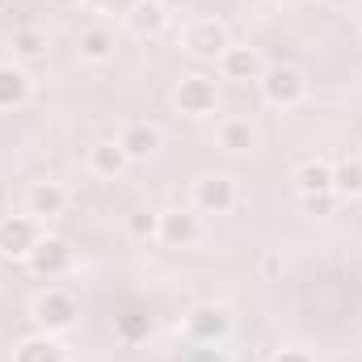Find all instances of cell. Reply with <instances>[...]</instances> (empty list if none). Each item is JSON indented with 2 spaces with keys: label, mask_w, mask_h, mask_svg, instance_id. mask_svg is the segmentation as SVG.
<instances>
[{
  "label": "cell",
  "mask_w": 362,
  "mask_h": 362,
  "mask_svg": "<svg viewBox=\"0 0 362 362\" xmlns=\"http://www.w3.org/2000/svg\"><path fill=\"white\" fill-rule=\"evenodd\" d=\"M30 97H34V81H30L25 64L0 59V110H21Z\"/></svg>",
  "instance_id": "obj_16"
},
{
  "label": "cell",
  "mask_w": 362,
  "mask_h": 362,
  "mask_svg": "<svg viewBox=\"0 0 362 362\" xmlns=\"http://www.w3.org/2000/svg\"><path fill=\"white\" fill-rule=\"evenodd\" d=\"M127 232H131V240L156 245V211H135V215L127 219Z\"/></svg>",
  "instance_id": "obj_22"
},
{
  "label": "cell",
  "mask_w": 362,
  "mask_h": 362,
  "mask_svg": "<svg viewBox=\"0 0 362 362\" xmlns=\"http://www.w3.org/2000/svg\"><path fill=\"white\" fill-rule=\"evenodd\" d=\"M122 25H127V34H135V38H156V34H165V25H169V8H165L160 0H131V8L122 13Z\"/></svg>",
  "instance_id": "obj_14"
},
{
  "label": "cell",
  "mask_w": 362,
  "mask_h": 362,
  "mask_svg": "<svg viewBox=\"0 0 362 362\" xmlns=\"http://www.w3.org/2000/svg\"><path fill=\"white\" fill-rule=\"evenodd\" d=\"M13 362H68V358H64L59 337H51V333H30V337H21V341L13 346Z\"/></svg>",
  "instance_id": "obj_19"
},
{
  "label": "cell",
  "mask_w": 362,
  "mask_h": 362,
  "mask_svg": "<svg viewBox=\"0 0 362 362\" xmlns=\"http://www.w3.org/2000/svg\"><path fill=\"white\" fill-rule=\"evenodd\" d=\"M42 240V223L38 219H30L25 211H17V215H0V257H8V262H25L30 257V249Z\"/></svg>",
  "instance_id": "obj_10"
},
{
  "label": "cell",
  "mask_w": 362,
  "mask_h": 362,
  "mask_svg": "<svg viewBox=\"0 0 362 362\" xmlns=\"http://www.w3.org/2000/svg\"><path fill=\"white\" fill-rule=\"evenodd\" d=\"M215 68H219V76H223V81H232V85H249V81L257 85V81H262V72H266L270 64H266V55H262L257 47H249V42H232V47L219 55V64H215Z\"/></svg>",
  "instance_id": "obj_11"
},
{
  "label": "cell",
  "mask_w": 362,
  "mask_h": 362,
  "mask_svg": "<svg viewBox=\"0 0 362 362\" xmlns=\"http://www.w3.org/2000/svg\"><path fill=\"white\" fill-rule=\"evenodd\" d=\"M232 329H236L232 308H223V303H194V308L181 316L177 333H181L185 346H228Z\"/></svg>",
  "instance_id": "obj_2"
},
{
  "label": "cell",
  "mask_w": 362,
  "mask_h": 362,
  "mask_svg": "<svg viewBox=\"0 0 362 362\" xmlns=\"http://www.w3.org/2000/svg\"><path fill=\"white\" fill-rule=\"evenodd\" d=\"M85 169H89L97 181H118L131 169V156L118 148V139H97L89 152H85Z\"/></svg>",
  "instance_id": "obj_12"
},
{
  "label": "cell",
  "mask_w": 362,
  "mask_h": 362,
  "mask_svg": "<svg viewBox=\"0 0 362 362\" xmlns=\"http://www.w3.org/2000/svg\"><path fill=\"white\" fill-rule=\"evenodd\" d=\"M257 93L270 110H299L308 101V76L295 68V64H270L257 81Z\"/></svg>",
  "instance_id": "obj_4"
},
{
  "label": "cell",
  "mask_w": 362,
  "mask_h": 362,
  "mask_svg": "<svg viewBox=\"0 0 362 362\" xmlns=\"http://www.w3.org/2000/svg\"><path fill=\"white\" fill-rule=\"evenodd\" d=\"M55 8H72V4H81V0H51Z\"/></svg>",
  "instance_id": "obj_30"
},
{
  "label": "cell",
  "mask_w": 362,
  "mask_h": 362,
  "mask_svg": "<svg viewBox=\"0 0 362 362\" xmlns=\"http://www.w3.org/2000/svg\"><path fill=\"white\" fill-rule=\"evenodd\" d=\"M202 240V215L194 206H165L156 211V245L165 249H194Z\"/></svg>",
  "instance_id": "obj_7"
},
{
  "label": "cell",
  "mask_w": 362,
  "mask_h": 362,
  "mask_svg": "<svg viewBox=\"0 0 362 362\" xmlns=\"http://www.w3.org/2000/svg\"><path fill=\"white\" fill-rule=\"evenodd\" d=\"M160 4H165V8H173V4H177V0H160Z\"/></svg>",
  "instance_id": "obj_31"
},
{
  "label": "cell",
  "mask_w": 362,
  "mask_h": 362,
  "mask_svg": "<svg viewBox=\"0 0 362 362\" xmlns=\"http://www.w3.org/2000/svg\"><path fill=\"white\" fill-rule=\"evenodd\" d=\"M122 333H131V337H135V333H152V320H139V325H131V320H127V325H122Z\"/></svg>",
  "instance_id": "obj_27"
},
{
  "label": "cell",
  "mask_w": 362,
  "mask_h": 362,
  "mask_svg": "<svg viewBox=\"0 0 362 362\" xmlns=\"http://www.w3.org/2000/svg\"><path fill=\"white\" fill-rule=\"evenodd\" d=\"M257 362H274V358H257Z\"/></svg>",
  "instance_id": "obj_34"
},
{
  "label": "cell",
  "mask_w": 362,
  "mask_h": 362,
  "mask_svg": "<svg viewBox=\"0 0 362 362\" xmlns=\"http://www.w3.org/2000/svg\"><path fill=\"white\" fill-rule=\"evenodd\" d=\"M114 51H118V38H114V30H105V25H89V30H81V38H76V59H81L85 68L110 64Z\"/></svg>",
  "instance_id": "obj_18"
},
{
  "label": "cell",
  "mask_w": 362,
  "mask_h": 362,
  "mask_svg": "<svg viewBox=\"0 0 362 362\" xmlns=\"http://www.w3.org/2000/svg\"><path fill=\"white\" fill-rule=\"evenodd\" d=\"M219 101H223L219 97V81L206 76V72H189V76H181L173 85V105L185 118H211V114H219Z\"/></svg>",
  "instance_id": "obj_6"
},
{
  "label": "cell",
  "mask_w": 362,
  "mask_h": 362,
  "mask_svg": "<svg viewBox=\"0 0 362 362\" xmlns=\"http://www.w3.org/2000/svg\"><path fill=\"white\" fill-rule=\"evenodd\" d=\"M114 139H118V148L131 156V165H139V160H148V156L160 152V127H156V122H127Z\"/></svg>",
  "instance_id": "obj_15"
},
{
  "label": "cell",
  "mask_w": 362,
  "mask_h": 362,
  "mask_svg": "<svg viewBox=\"0 0 362 362\" xmlns=\"http://www.w3.org/2000/svg\"><path fill=\"white\" fill-rule=\"evenodd\" d=\"M181 362H232V358H228V346H185Z\"/></svg>",
  "instance_id": "obj_23"
},
{
  "label": "cell",
  "mask_w": 362,
  "mask_h": 362,
  "mask_svg": "<svg viewBox=\"0 0 362 362\" xmlns=\"http://www.w3.org/2000/svg\"><path fill=\"white\" fill-rule=\"evenodd\" d=\"M291 181H295L299 198L333 194V160H329V156H308V160H299V165H295Z\"/></svg>",
  "instance_id": "obj_17"
},
{
  "label": "cell",
  "mask_w": 362,
  "mask_h": 362,
  "mask_svg": "<svg viewBox=\"0 0 362 362\" xmlns=\"http://www.w3.org/2000/svg\"><path fill=\"white\" fill-rule=\"evenodd\" d=\"M274 8H299V4H303V0H270Z\"/></svg>",
  "instance_id": "obj_28"
},
{
  "label": "cell",
  "mask_w": 362,
  "mask_h": 362,
  "mask_svg": "<svg viewBox=\"0 0 362 362\" xmlns=\"http://www.w3.org/2000/svg\"><path fill=\"white\" fill-rule=\"evenodd\" d=\"M270 358L274 362H316V354H312L308 346H278Z\"/></svg>",
  "instance_id": "obj_26"
},
{
  "label": "cell",
  "mask_w": 362,
  "mask_h": 362,
  "mask_svg": "<svg viewBox=\"0 0 362 362\" xmlns=\"http://www.w3.org/2000/svg\"><path fill=\"white\" fill-rule=\"evenodd\" d=\"M21 266L34 274V278H42V282H55V278L72 274V266H76V253H72V245H68L64 236L42 232V240L30 249V257H25Z\"/></svg>",
  "instance_id": "obj_8"
},
{
  "label": "cell",
  "mask_w": 362,
  "mask_h": 362,
  "mask_svg": "<svg viewBox=\"0 0 362 362\" xmlns=\"http://www.w3.org/2000/svg\"><path fill=\"white\" fill-rule=\"evenodd\" d=\"M316 4H325V8H346L350 0H316Z\"/></svg>",
  "instance_id": "obj_29"
},
{
  "label": "cell",
  "mask_w": 362,
  "mask_h": 362,
  "mask_svg": "<svg viewBox=\"0 0 362 362\" xmlns=\"http://www.w3.org/2000/svg\"><path fill=\"white\" fill-rule=\"evenodd\" d=\"M240 202V189L232 173H202L189 181V206L198 215H232Z\"/></svg>",
  "instance_id": "obj_5"
},
{
  "label": "cell",
  "mask_w": 362,
  "mask_h": 362,
  "mask_svg": "<svg viewBox=\"0 0 362 362\" xmlns=\"http://www.w3.org/2000/svg\"><path fill=\"white\" fill-rule=\"evenodd\" d=\"M358 38H362V21H358Z\"/></svg>",
  "instance_id": "obj_33"
},
{
  "label": "cell",
  "mask_w": 362,
  "mask_h": 362,
  "mask_svg": "<svg viewBox=\"0 0 362 362\" xmlns=\"http://www.w3.org/2000/svg\"><path fill=\"white\" fill-rule=\"evenodd\" d=\"M257 144H262V135L249 118H219L215 122V148H223L228 156H249V152H257Z\"/></svg>",
  "instance_id": "obj_13"
},
{
  "label": "cell",
  "mask_w": 362,
  "mask_h": 362,
  "mask_svg": "<svg viewBox=\"0 0 362 362\" xmlns=\"http://www.w3.org/2000/svg\"><path fill=\"white\" fill-rule=\"evenodd\" d=\"M333 194L354 202L362 198V156H341L333 160Z\"/></svg>",
  "instance_id": "obj_20"
},
{
  "label": "cell",
  "mask_w": 362,
  "mask_h": 362,
  "mask_svg": "<svg viewBox=\"0 0 362 362\" xmlns=\"http://www.w3.org/2000/svg\"><path fill=\"white\" fill-rule=\"evenodd\" d=\"M68 202H72V194H68V185L64 181H30L25 185V194H21V211L30 215V219H38V223H47V219H59L64 211H68Z\"/></svg>",
  "instance_id": "obj_9"
},
{
  "label": "cell",
  "mask_w": 362,
  "mask_h": 362,
  "mask_svg": "<svg viewBox=\"0 0 362 362\" xmlns=\"http://www.w3.org/2000/svg\"><path fill=\"white\" fill-rule=\"evenodd\" d=\"M177 47L198 64H219V55L232 47V30L219 17H185V25L177 30Z\"/></svg>",
  "instance_id": "obj_3"
},
{
  "label": "cell",
  "mask_w": 362,
  "mask_h": 362,
  "mask_svg": "<svg viewBox=\"0 0 362 362\" xmlns=\"http://www.w3.org/2000/svg\"><path fill=\"white\" fill-rule=\"evenodd\" d=\"M30 320H34L38 333L64 337V333L76 329V320H81V303H76V295L64 291V286H42V291L30 299Z\"/></svg>",
  "instance_id": "obj_1"
},
{
  "label": "cell",
  "mask_w": 362,
  "mask_h": 362,
  "mask_svg": "<svg viewBox=\"0 0 362 362\" xmlns=\"http://www.w3.org/2000/svg\"><path fill=\"white\" fill-rule=\"evenodd\" d=\"M358 156H362V139H358Z\"/></svg>",
  "instance_id": "obj_32"
},
{
  "label": "cell",
  "mask_w": 362,
  "mask_h": 362,
  "mask_svg": "<svg viewBox=\"0 0 362 362\" xmlns=\"http://www.w3.org/2000/svg\"><path fill=\"white\" fill-rule=\"evenodd\" d=\"M299 206L308 211V215H333V206H337V194H312V198H299Z\"/></svg>",
  "instance_id": "obj_24"
},
{
  "label": "cell",
  "mask_w": 362,
  "mask_h": 362,
  "mask_svg": "<svg viewBox=\"0 0 362 362\" xmlns=\"http://www.w3.org/2000/svg\"><path fill=\"white\" fill-rule=\"evenodd\" d=\"M47 47H51V38H47L42 25H21V30H13V59H17V64H34V59H42Z\"/></svg>",
  "instance_id": "obj_21"
},
{
  "label": "cell",
  "mask_w": 362,
  "mask_h": 362,
  "mask_svg": "<svg viewBox=\"0 0 362 362\" xmlns=\"http://www.w3.org/2000/svg\"><path fill=\"white\" fill-rule=\"evenodd\" d=\"M81 4L93 8V13H101V17H122L131 8V0H81Z\"/></svg>",
  "instance_id": "obj_25"
}]
</instances>
